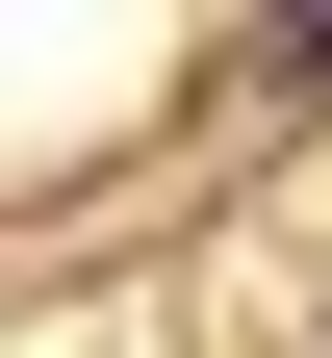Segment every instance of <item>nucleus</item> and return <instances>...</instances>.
Listing matches in <instances>:
<instances>
[]
</instances>
